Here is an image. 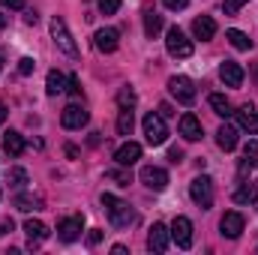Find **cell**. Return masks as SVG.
I'll return each mask as SVG.
<instances>
[{
	"instance_id": "1",
	"label": "cell",
	"mask_w": 258,
	"mask_h": 255,
	"mask_svg": "<svg viewBox=\"0 0 258 255\" xmlns=\"http://www.w3.org/2000/svg\"><path fill=\"white\" fill-rule=\"evenodd\" d=\"M102 207L108 210V219H111V225L114 228H129L132 222H135V210L129 207L126 201H120L117 195H102Z\"/></svg>"
},
{
	"instance_id": "2",
	"label": "cell",
	"mask_w": 258,
	"mask_h": 255,
	"mask_svg": "<svg viewBox=\"0 0 258 255\" xmlns=\"http://www.w3.org/2000/svg\"><path fill=\"white\" fill-rule=\"evenodd\" d=\"M165 48H168V54L177 57V60L192 57V51H195L192 39H186V33H183L180 27H168V33H165Z\"/></svg>"
},
{
	"instance_id": "3",
	"label": "cell",
	"mask_w": 258,
	"mask_h": 255,
	"mask_svg": "<svg viewBox=\"0 0 258 255\" xmlns=\"http://www.w3.org/2000/svg\"><path fill=\"white\" fill-rule=\"evenodd\" d=\"M144 138H147V144L150 147H159V144H165V138H168V126H165V117L162 114H156V111H150V114H144Z\"/></svg>"
},
{
	"instance_id": "4",
	"label": "cell",
	"mask_w": 258,
	"mask_h": 255,
	"mask_svg": "<svg viewBox=\"0 0 258 255\" xmlns=\"http://www.w3.org/2000/svg\"><path fill=\"white\" fill-rule=\"evenodd\" d=\"M51 36H54V42H57V48H60L63 54L78 57V45H75V39H72V33H69V27H66V21L60 15L51 18Z\"/></svg>"
},
{
	"instance_id": "5",
	"label": "cell",
	"mask_w": 258,
	"mask_h": 255,
	"mask_svg": "<svg viewBox=\"0 0 258 255\" xmlns=\"http://www.w3.org/2000/svg\"><path fill=\"white\" fill-rule=\"evenodd\" d=\"M189 195H192V201L201 207V210H210L213 207V180L210 177H195L192 183H189Z\"/></svg>"
},
{
	"instance_id": "6",
	"label": "cell",
	"mask_w": 258,
	"mask_h": 255,
	"mask_svg": "<svg viewBox=\"0 0 258 255\" xmlns=\"http://www.w3.org/2000/svg\"><path fill=\"white\" fill-rule=\"evenodd\" d=\"M168 90H171V96H174L180 105H192L195 102V84L186 78V75H174V78H168Z\"/></svg>"
},
{
	"instance_id": "7",
	"label": "cell",
	"mask_w": 258,
	"mask_h": 255,
	"mask_svg": "<svg viewBox=\"0 0 258 255\" xmlns=\"http://www.w3.org/2000/svg\"><path fill=\"white\" fill-rule=\"evenodd\" d=\"M243 225H246V219H243V213H240V210H228V213L219 219L222 237H228V240H237V237L243 234Z\"/></svg>"
},
{
	"instance_id": "8",
	"label": "cell",
	"mask_w": 258,
	"mask_h": 255,
	"mask_svg": "<svg viewBox=\"0 0 258 255\" xmlns=\"http://www.w3.org/2000/svg\"><path fill=\"white\" fill-rule=\"evenodd\" d=\"M141 183L153 192H162L168 186V171L159 168V165H144V168H141Z\"/></svg>"
},
{
	"instance_id": "9",
	"label": "cell",
	"mask_w": 258,
	"mask_h": 255,
	"mask_svg": "<svg viewBox=\"0 0 258 255\" xmlns=\"http://www.w3.org/2000/svg\"><path fill=\"white\" fill-rule=\"evenodd\" d=\"M171 240L180 249H189L192 246V222L186 216H174V222H171Z\"/></svg>"
},
{
	"instance_id": "10",
	"label": "cell",
	"mask_w": 258,
	"mask_h": 255,
	"mask_svg": "<svg viewBox=\"0 0 258 255\" xmlns=\"http://www.w3.org/2000/svg\"><path fill=\"white\" fill-rule=\"evenodd\" d=\"M81 228H84V216H66L57 222V237L63 243H75L81 237Z\"/></svg>"
},
{
	"instance_id": "11",
	"label": "cell",
	"mask_w": 258,
	"mask_h": 255,
	"mask_svg": "<svg viewBox=\"0 0 258 255\" xmlns=\"http://www.w3.org/2000/svg\"><path fill=\"white\" fill-rule=\"evenodd\" d=\"M168 237H171V231L162 222H153L150 231H147V249L150 252H165L168 249Z\"/></svg>"
},
{
	"instance_id": "12",
	"label": "cell",
	"mask_w": 258,
	"mask_h": 255,
	"mask_svg": "<svg viewBox=\"0 0 258 255\" xmlns=\"http://www.w3.org/2000/svg\"><path fill=\"white\" fill-rule=\"evenodd\" d=\"M93 42H96V48H99L102 54H114L117 45H120V33H117L114 27H102V30H96Z\"/></svg>"
},
{
	"instance_id": "13",
	"label": "cell",
	"mask_w": 258,
	"mask_h": 255,
	"mask_svg": "<svg viewBox=\"0 0 258 255\" xmlns=\"http://www.w3.org/2000/svg\"><path fill=\"white\" fill-rule=\"evenodd\" d=\"M219 78L225 81V87H240L243 78H246V72H243V66L234 63V60H222L219 63Z\"/></svg>"
},
{
	"instance_id": "14",
	"label": "cell",
	"mask_w": 258,
	"mask_h": 255,
	"mask_svg": "<svg viewBox=\"0 0 258 255\" xmlns=\"http://www.w3.org/2000/svg\"><path fill=\"white\" fill-rule=\"evenodd\" d=\"M87 120H90V114H87L81 105H66L63 114H60L63 129H81V126H87Z\"/></svg>"
},
{
	"instance_id": "15",
	"label": "cell",
	"mask_w": 258,
	"mask_h": 255,
	"mask_svg": "<svg viewBox=\"0 0 258 255\" xmlns=\"http://www.w3.org/2000/svg\"><path fill=\"white\" fill-rule=\"evenodd\" d=\"M138 159H141V144H135V141H126V144H120V147L114 150V162H117L120 168L135 165Z\"/></svg>"
},
{
	"instance_id": "16",
	"label": "cell",
	"mask_w": 258,
	"mask_h": 255,
	"mask_svg": "<svg viewBox=\"0 0 258 255\" xmlns=\"http://www.w3.org/2000/svg\"><path fill=\"white\" fill-rule=\"evenodd\" d=\"M192 36L201 39V42H210V39L216 36V21H213L210 15H198L192 21Z\"/></svg>"
},
{
	"instance_id": "17",
	"label": "cell",
	"mask_w": 258,
	"mask_h": 255,
	"mask_svg": "<svg viewBox=\"0 0 258 255\" xmlns=\"http://www.w3.org/2000/svg\"><path fill=\"white\" fill-rule=\"evenodd\" d=\"M24 234H27V240H30V246H36V243H42V240H48V225L45 222H39V219H27L24 222Z\"/></svg>"
},
{
	"instance_id": "18",
	"label": "cell",
	"mask_w": 258,
	"mask_h": 255,
	"mask_svg": "<svg viewBox=\"0 0 258 255\" xmlns=\"http://www.w3.org/2000/svg\"><path fill=\"white\" fill-rule=\"evenodd\" d=\"M24 147H27V144H24V135H21V132H15V129L3 132V150H6L12 159H15V156H21V153H24Z\"/></svg>"
},
{
	"instance_id": "19",
	"label": "cell",
	"mask_w": 258,
	"mask_h": 255,
	"mask_svg": "<svg viewBox=\"0 0 258 255\" xmlns=\"http://www.w3.org/2000/svg\"><path fill=\"white\" fill-rule=\"evenodd\" d=\"M237 114V126L243 129V132H249V135H255L258 132V111L252 105H243L240 111H234Z\"/></svg>"
},
{
	"instance_id": "20",
	"label": "cell",
	"mask_w": 258,
	"mask_h": 255,
	"mask_svg": "<svg viewBox=\"0 0 258 255\" xmlns=\"http://www.w3.org/2000/svg\"><path fill=\"white\" fill-rule=\"evenodd\" d=\"M201 132H204V129H201V120H198L195 114H183V117H180V135H183L186 141H198Z\"/></svg>"
},
{
	"instance_id": "21",
	"label": "cell",
	"mask_w": 258,
	"mask_h": 255,
	"mask_svg": "<svg viewBox=\"0 0 258 255\" xmlns=\"http://www.w3.org/2000/svg\"><path fill=\"white\" fill-rule=\"evenodd\" d=\"M216 144H219L222 150H234V147H237V126L222 123V126L216 129Z\"/></svg>"
},
{
	"instance_id": "22",
	"label": "cell",
	"mask_w": 258,
	"mask_h": 255,
	"mask_svg": "<svg viewBox=\"0 0 258 255\" xmlns=\"http://www.w3.org/2000/svg\"><path fill=\"white\" fill-rule=\"evenodd\" d=\"M159 33H162V15L156 9H147L144 12V36L147 39H156Z\"/></svg>"
},
{
	"instance_id": "23",
	"label": "cell",
	"mask_w": 258,
	"mask_h": 255,
	"mask_svg": "<svg viewBox=\"0 0 258 255\" xmlns=\"http://www.w3.org/2000/svg\"><path fill=\"white\" fill-rule=\"evenodd\" d=\"M12 204H15L21 213H30V210H42V198H39V195H30V192H18Z\"/></svg>"
},
{
	"instance_id": "24",
	"label": "cell",
	"mask_w": 258,
	"mask_h": 255,
	"mask_svg": "<svg viewBox=\"0 0 258 255\" xmlns=\"http://www.w3.org/2000/svg\"><path fill=\"white\" fill-rule=\"evenodd\" d=\"M45 90H48V96H60V93H66V75L63 72L51 69V72H48V81H45Z\"/></svg>"
},
{
	"instance_id": "25",
	"label": "cell",
	"mask_w": 258,
	"mask_h": 255,
	"mask_svg": "<svg viewBox=\"0 0 258 255\" xmlns=\"http://www.w3.org/2000/svg\"><path fill=\"white\" fill-rule=\"evenodd\" d=\"M234 201H237V204H249V201L258 204V186L255 183H240V186L234 189Z\"/></svg>"
},
{
	"instance_id": "26",
	"label": "cell",
	"mask_w": 258,
	"mask_h": 255,
	"mask_svg": "<svg viewBox=\"0 0 258 255\" xmlns=\"http://www.w3.org/2000/svg\"><path fill=\"white\" fill-rule=\"evenodd\" d=\"M210 108H213V114H219V117H231L234 111H231V102L222 96V93H210Z\"/></svg>"
},
{
	"instance_id": "27",
	"label": "cell",
	"mask_w": 258,
	"mask_h": 255,
	"mask_svg": "<svg viewBox=\"0 0 258 255\" xmlns=\"http://www.w3.org/2000/svg\"><path fill=\"white\" fill-rule=\"evenodd\" d=\"M225 39H228L237 51H249V48H252V39H249L243 30H228V33H225Z\"/></svg>"
},
{
	"instance_id": "28",
	"label": "cell",
	"mask_w": 258,
	"mask_h": 255,
	"mask_svg": "<svg viewBox=\"0 0 258 255\" xmlns=\"http://www.w3.org/2000/svg\"><path fill=\"white\" fill-rule=\"evenodd\" d=\"M27 180H30V177H27V171H24V168H9V174H6V183H9L12 189H24V186H27Z\"/></svg>"
},
{
	"instance_id": "29",
	"label": "cell",
	"mask_w": 258,
	"mask_h": 255,
	"mask_svg": "<svg viewBox=\"0 0 258 255\" xmlns=\"http://www.w3.org/2000/svg\"><path fill=\"white\" fill-rule=\"evenodd\" d=\"M132 126H135L132 108H120V114H117V132L120 135H132Z\"/></svg>"
},
{
	"instance_id": "30",
	"label": "cell",
	"mask_w": 258,
	"mask_h": 255,
	"mask_svg": "<svg viewBox=\"0 0 258 255\" xmlns=\"http://www.w3.org/2000/svg\"><path fill=\"white\" fill-rule=\"evenodd\" d=\"M135 102H138V99H135V90H132V87H120V90H117V105H120V108H135Z\"/></svg>"
},
{
	"instance_id": "31",
	"label": "cell",
	"mask_w": 258,
	"mask_h": 255,
	"mask_svg": "<svg viewBox=\"0 0 258 255\" xmlns=\"http://www.w3.org/2000/svg\"><path fill=\"white\" fill-rule=\"evenodd\" d=\"M105 177H108V180H114L117 186H129V183H132V174H129V171H120V168L105 171Z\"/></svg>"
},
{
	"instance_id": "32",
	"label": "cell",
	"mask_w": 258,
	"mask_h": 255,
	"mask_svg": "<svg viewBox=\"0 0 258 255\" xmlns=\"http://www.w3.org/2000/svg\"><path fill=\"white\" fill-rule=\"evenodd\" d=\"M243 156H246V165L258 168V141H249V144L243 147Z\"/></svg>"
},
{
	"instance_id": "33",
	"label": "cell",
	"mask_w": 258,
	"mask_h": 255,
	"mask_svg": "<svg viewBox=\"0 0 258 255\" xmlns=\"http://www.w3.org/2000/svg\"><path fill=\"white\" fill-rule=\"evenodd\" d=\"M120 9V0H99V12L102 15H117Z\"/></svg>"
},
{
	"instance_id": "34",
	"label": "cell",
	"mask_w": 258,
	"mask_h": 255,
	"mask_svg": "<svg viewBox=\"0 0 258 255\" xmlns=\"http://www.w3.org/2000/svg\"><path fill=\"white\" fill-rule=\"evenodd\" d=\"M249 0H222V9H225V15H237L240 12V6H246Z\"/></svg>"
},
{
	"instance_id": "35",
	"label": "cell",
	"mask_w": 258,
	"mask_h": 255,
	"mask_svg": "<svg viewBox=\"0 0 258 255\" xmlns=\"http://www.w3.org/2000/svg\"><path fill=\"white\" fill-rule=\"evenodd\" d=\"M66 93H69V96H81V81H78V75H69V78H66Z\"/></svg>"
},
{
	"instance_id": "36",
	"label": "cell",
	"mask_w": 258,
	"mask_h": 255,
	"mask_svg": "<svg viewBox=\"0 0 258 255\" xmlns=\"http://www.w3.org/2000/svg\"><path fill=\"white\" fill-rule=\"evenodd\" d=\"M33 69H36L33 57H21V60H18V72H21V75H30Z\"/></svg>"
},
{
	"instance_id": "37",
	"label": "cell",
	"mask_w": 258,
	"mask_h": 255,
	"mask_svg": "<svg viewBox=\"0 0 258 255\" xmlns=\"http://www.w3.org/2000/svg\"><path fill=\"white\" fill-rule=\"evenodd\" d=\"M87 243H90V246H99V243H102V231H99V228H90V231H87Z\"/></svg>"
},
{
	"instance_id": "38",
	"label": "cell",
	"mask_w": 258,
	"mask_h": 255,
	"mask_svg": "<svg viewBox=\"0 0 258 255\" xmlns=\"http://www.w3.org/2000/svg\"><path fill=\"white\" fill-rule=\"evenodd\" d=\"M168 9H174V12H180V9H186L189 6V0H162Z\"/></svg>"
},
{
	"instance_id": "39",
	"label": "cell",
	"mask_w": 258,
	"mask_h": 255,
	"mask_svg": "<svg viewBox=\"0 0 258 255\" xmlns=\"http://www.w3.org/2000/svg\"><path fill=\"white\" fill-rule=\"evenodd\" d=\"M168 159H171L174 165H177V162H183V150H180V147H171V150H168Z\"/></svg>"
},
{
	"instance_id": "40",
	"label": "cell",
	"mask_w": 258,
	"mask_h": 255,
	"mask_svg": "<svg viewBox=\"0 0 258 255\" xmlns=\"http://www.w3.org/2000/svg\"><path fill=\"white\" fill-rule=\"evenodd\" d=\"M6 9H24V0H0Z\"/></svg>"
},
{
	"instance_id": "41",
	"label": "cell",
	"mask_w": 258,
	"mask_h": 255,
	"mask_svg": "<svg viewBox=\"0 0 258 255\" xmlns=\"http://www.w3.org/2000/svg\"><path fill=\"white\" fill-rule=\"evenodd\" d=\"M24 21H27V24H36V21H39L36 9H27V12H24Z\"/></svg>"
},
{
	"instance_id": "42",
	"label": "cell",
	"mask_w": 258,
	"mask_h": 255,
	"mask_svg": "<svg viewBox=\"0 0 258 255\" xmlns=\"http://www.w3.org/2000/svg\"><path fill=\"white\" fill-rule=\"evenodd\" d=\"M12 228H15V225H12V219H3V222H0V237H3L6 231H12Z\"/></svg>"
},
{
	"instance_id": "43",
	"label": "cell",
	"mask_w": 258,
	"mask_h": 255,
	"mask_svg": "<svg viewBox=\"0 0 258 255\" xmlns=\"http://www.w3.org/2000/svg\"><path fill=\"white\" fill-rule=\"evenodd\" d=\"M159 114H162V117H171L174 111H171V105H159Z\"/></svg>"
},
{
	"instance_id": "44",
	"label": "cell",
	"mask_w": 258,
	"mask_h": 255,
	"mask_svg": "<svg viewBox=\"0 0 258 255\" xmlns=\"http://www.w3.org/2000/svg\"><path fill=\"white\" fill-rule=\"evenodd\" d=\"M111 252H114V255H126V246H123V243H117V246H111Z\"/></svg>"
},
{
	"instance_id": "45",
	"label": "cell",
	"mask_w": 258,
	"mask_h": 255,
	"mask_svg": "<svg viewBox=\"0 0 258 255\" xmlns=\"http://www.w3.org/2000/svg\"><path fill=\"white\" fill-rule=\"evenodd\" d=\"M3 120H6V105L0 102V126H3Z\"/></svg>"
},
{
	"instance_id": "46",
	"label": "cell",
	"mask_w": 258,
	"mask_h": 255,
	"mask_svg": "<svg viewBox=\"0 0 258 255\" xmlns=\"http://www.w3.org/2000/svg\"><path fill=\"white\" fill-rule=\"evenodd\" d=\"M3 27H6V15L0 12V30H3Z\"/></svg>"
},
{
	"instance_id": "47",
	"label": "cell",
	"mask_w": 258,
	"mask_h": 255,
	"mask_svg": "<svg viewBox=\"0 0 258 255\" xmlns=\"http://www.w3.org/2000/svg\"><path fill=\"white\" fill-rule=\"evenodd\" d=\"M0 69H3V57H0Z\"/></svg>"
}]
</instances>
